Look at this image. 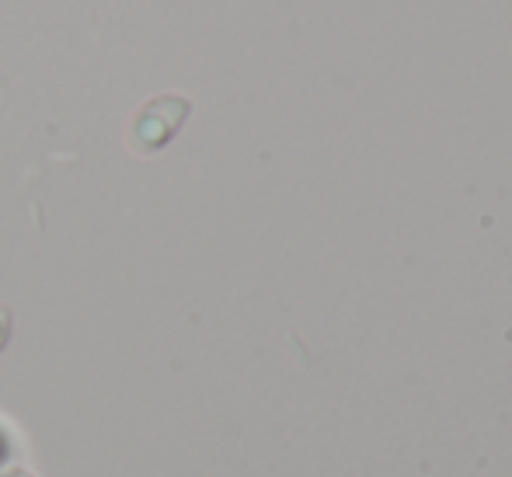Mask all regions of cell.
Segmentation results:
<instances>
[{
    "label": "cell",
    "instance_id": "2",
    "mask_svg": "<svg viewBox=\"0 0 512 477\" xmlns=\"http://www.w3.org/2000/svg\"><path fill=\"white\" fill-rule=\"evenodd\" d=\"M7 342H11V310L0 307V352L7 349Z\"/></svg>",
    "mask_w": 512,
    "mask_h": 477
},
{
    "label": "cell",
    "instance_id": "1",
    "mask_svg": "<svg viewBox=\"0 0 512 477\" xmlns=\"http://www.w3.org/2000/svg\"><path fill=\"white\" fill-rule=\"evenodd\" d=\"M192 115V101L185 95H157L147 105L136 108L133 122L126 129V143L133 154L154 157L168 147L178 136V129L185 126V119Z\"/></svg>",
    "mask_w": 512,
    "mask_h": 477
},
{
    "label": "cell",
    "instance_id": "3",
    "mask_svg": "<svg viewBox=\"0 0 512 477\" xmlns=\"http://www.w3.org/2000/svg\"><path fill=\"white\" fill-rule=\"evenodd\" d=\"M0 477H35V474H28V471H18V467H14V471H4Z\"/></svg>",
    "mask_w": 512,
    "mask_h": 477
}]
</instances>
